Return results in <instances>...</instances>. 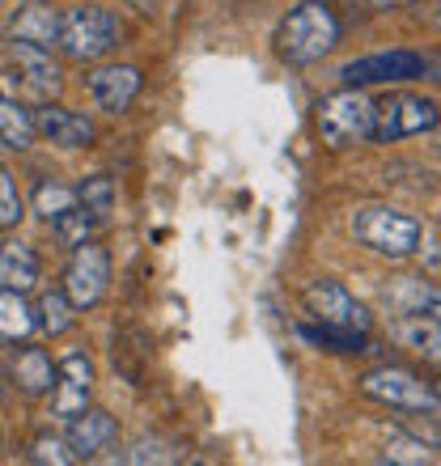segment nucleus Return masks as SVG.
I'll return each mask as SVG.
<instances>
[{
	"label": "nucleus",
	"mask_w": 441,
	"mask_h": 466,
	"mask_svg": "<svg viewBox=\"0 0 441 466\" xmlns=\"http://www.w3.org/2000/svg\"><path fill=\"white\" fill-rule=\"evenodd\" d=\"M340 35H344V22L327 0H302V5H293L281 17L272 43H276V56L284 64H319L323 56L335 51Z\"/></svg>",
	"instance_id": "1"
},
{
	"label": "nucleus",
	"mask_w": 441,
	"mask_h": 466,
	"mask_svg": "<svg viewBox=\"0 0 441 466\" xmlns=\"http://www.w3.org/2000/svg\"><path fill=\"white\" fill-rule=\"evenodd\" d=\"M348 229L365 250H374L382 258H412L420 238H425L416 217H407V212L391 208V204H361L353 212Z\"/></svg>",
	"instance_id": "2"
},
{
	"label": "nucleus",
	"mask_w": 441,
	"mask_h": 466,
	"mask_svg": "<svg viewBox=\"0 0 441 466\" xmlns=\"http://www.w3.org/2000/svg\"><path fill=\"white\" fill-rule=\"evenodd\" d=\"M319 136L327 148H356L374 140V123H378V102L361 94L356 86L331 94L319 102Z\"/></svg>",
	"instance_id": "3"
},
{
	"label": "nucleus",
	"mask_w": 441,
	"mask_h": 466,
	"mask_svg": "<svg viewBox=\"0 0 441 466\" xmlns=\"http://www.w3.org/2000/svg\"><path fill=\"white\" fill-rule=\"evenodd\" d=\"M119 38H123V25L110 9H102V5H77V9L64 13L60 43L56 47L77 64H94L119 47Z\"/></svg>",
	"instance_id": "4"
},
{
	"label": "nucleus",
	"mask_w": 441,
	"mask_h": 466,
	"mask_svg": "<svg viewBox=\"0 0 441 466\" xmlns=\"http://www.w3.org/2000/svg\"><path fill=\"white\" fill-rule=\"evenodd\" d=\"M356 390L382 407H395V411H437L441 407L429 381H420L412 369H399V365H378L369 373H361Z\"/></svg>",
	"instance_id": "5"
},
{
	"label": "nucleus",
	"mask_w": 441,
	"mask_h": 466,
	"mask_svg": "<svg viewBox=\"0 0 441 466\" xmlns=\"http://www.w3.org/2000/svg\"><path fill=\"white\" fill-rule=\"evenodd\" d=\"M441 123V106L420 94H391L378 102V123H374V140L378 145H395L407 136H425Z\"/></svg>",
	"instance_id": "6"
},
{
	"label": "nucleus",
	"mask_w": 441,
	"mask_h": 466,
	"mask_svg": "<svg viewBox=\"0 0 441 466\" xmlns=\"http://www.w3.org/2000/svg\"><path fill=\"white\" fill-rule=\"evenodd\" d=\"M110 289V255L102 246H77L68 268H64V293L73 297L77 309H94Z\"/></svg>",
	"instance_id": "7"
},
{
	"label": "nucleus",
	"mask_w": 441,
	"mask_h": 466,
	"mask_svg": "<svg viewBox=\"0 0 441 466\" xmlns=\"http://www.w3.org/2000/svg\"><path fill=\"white\" fill-rule=\"evenodd\" d=\"M425 56L416 51H378V56H361V60H348L340 68L344 86H395V81H412V76H425Z\"/></svg>",
	"instance_id": "8"
},
{
	"label": "nucleus",
	"mask_w": 441,
	"mask_h": 466,
	"mask_svg": "<svg viewBox=\"0 0 441 466\" xmlns=\"http://www.w3.org/2000/svg\"><path fill=\"white\" fill-rule=\"evenodd\" d=\"M306 314L314 322H331V327H356V331H369V309L356 301L348 289H344L340 280H331V276H323V280H314L306 289Z\"/></svg>",
	"instance_id": "9"
},
{
	"label": "nucleus",
	"mask_w": 441,
	"mask_h": 466,
	"mask_svg": "<svg viewBox=\"0 0 441 466\" xmlns=\"http://www.w3.org/2000/svg\"><path fill=\"white\" fill-rule=\"evenodd\" d=\"M89 390H94V360L86 352H68L56 365V386H51V416L73 420L89 407Z\"/></svg>",
	"instance_id": "10"
},
{
	"label": "nucleus",
	"mask_w": 441,
	"mask_h": 466,
	"mask_svg": "<svg viewBox=\"0 0 441 466\" xmlns=\"http://www.w3.org/2000/svg\"><path fill=\"white\" fill-rule=\"evenodd\" d=\"M86 86H89V94H94V102H98V111L123 115V111H132V102L140 98L145 76H140L136 64H102V68L89 73Z\"/></svg>",
	"instance_id": "11"
},
{
	"label": "nucleus",
	"mask_w": 441,
	"mask_h": 466,
	"mask_svg": "<svg viewBox=\"0 0 441 466\" xmlns=\"http://www.w3.org/2000/svg\"><path fill=\"white\" fill-rule=\"evenodd\" d=\"M9 64L17 68V76L26 81V89H30L35 98H56V94H60L64 68H60V60H56L47 47H35V43H13Z\"/></svg>",
	"instance_id": "12"
},
{
	"label": "nucleus",
	"mask_w": 441,
	"mask_h": 466,
	"mask_svg": "<svg viewBox=\"0 0 441 466\" xmlns=\"http://www.w3.org/2000/svg\"><path fill=\"white\" fill-rule=\"evenodd\" d=\"M35 127H38V136H47L51 145H60V148H89L98 140V127H94L89 115H77L68 106H51V102L43 111H35Z\"/></svg>",
	"instance_id": "13"
},
{
	"label": "nucleus",
	"mask_w": 441,
	"mask_h": 466,
	"mask_svg": "<svg viewBox=\"0 0 441 466\" xmlns=\"http://www.w3.org/2000/svg\"><path fill=\"white\" fill-rule=\"evenodd\" d=\"M119 441V424L107 416V411H81V416L68 420V445H73L77 462H89V458H102L110 445Z\"/></svg>",
	"instance_id": "14"
},
{
	"label": "nucleus",
	"mask_w": 441,
	"mask_h": 466,
	"mask_svg": "<svg viewBox=\"0 0 441 466\" xmlns=\"http://www.w3.org/2000/svg\"><path fill=\"white\" fill-rule=\"evenodd\" d=\"M382 301L395 314H429V319H441V284L425 280V276H395L382 289Z\"/></svg>",
	"instance_id": "15"
},
{
	"label": "nucleus",
	"mask_w": 441,
	"mask_h": 466,
	"mask_svg": "<svg viewBox=\"0 0 441 466\" xmlns=\"http://www.w3.org/2000/svg\"><path fill=\"white\" fill-rule=\"evenodd\" d=\"M43 276V263H38V250L22 238H5L0 242V289H17V293H30Z\"/></svg>",
	"instance_id": "16"
},
{
	"label": "nucleus",
	"mask_w": 441,
	"mask_h": 466,
	"mask_svg": "<svg viewBox=\"0 0 441 466\" xmlns=\"http://www.w3.org/2000/svg\"><path fill=\"white\" fill-rule=\"evenodd\" d=\"M391 339L407 352L425 356L429 365H441V319L429 314H399L391 322Z\"/></svg>",
	"instance_id": "17"
},
{
	"label": "nucleus",
	"mask_w": 441,
	"mask_h": 466,
	"mask_svg": "<svg viewBox=\"0 0 441 466\" xmlns=\"http://www.w3.org/2000/svg\"><path fill=\"white\" fill-rule=\"evenodd\" d=\"M60 25H64V13L47 9L43 0H35L30 9H17L9 22V35L13 43H35V47H56L60 43Z\"/></svg>",
	"instance_id": "18"
},
{
	"label": "nucleus",
	"mask_w": 441,
	"mask_h": 466,
	"mask_svg": "<svg viewBox=\"0 0 441 466\" xmlns=\"http://www.w3.org/2000/svg\"><path fill=\"white\" fill-rule=\"evenodd\" d=\"M9 381L22 394L38 399V394H51V386H56V365H51V356L43 348H22L9 365Z\"/></svg>",
	"instance_id": "19"
},
{
	"label": "nucleus",
	"mask_w": 441,
	"mask_h": 466,
	"mask_svg": "<svg viewBox=\"0 0 441 466\" xmlns=\"http://www.w3.org/2000/svg\"><path fill=\"white\" fill-rule=\"evenodd\" d=\"M38 331V309L26 301V293L17 289H0V339H30Z\"/></svg>",
	"instance_id": "20"
},
{
	"label": "nucleus",
	"mask_w": 441,
	"mask_h": 466,
	"mask_svg": "<svg viewBox=\"0 0 441 466\" xmlns=\"http://www.w3.org/2000/svg\"><path fill=\"white\" fill-rule=\"evenodd\" d=\"M35 115L26 111L17 98H9V94H0V140L9 148H17V153H26V148L35 145Z\"/></svg>",
	"instance_id": "21"
},
{
	"label": "nucleus",
	"mask_w": 441,
	"mask_h": 466,
	"mask_svg": "<svg viewBox=\"0 0 441 466\" xmlns=\"http://www.w3.org/2000/svg\"><path fill=\"white\" fill-rule=\"evenodd\" d=\"M297 335L306 344L323 348V352H365V331L356 327H331V322H310V327H297Z\"/></svg>",
	"instance_id": "22"
},
{
	"label": "nucleus",
	"mask_w": 441,
	"mask_h": 466,
	"mask_svg": "<svg viewBox=\"0 0 441 466\" xmlns=\"http://www.w3.org/2000/svg\"><path fill=\"white\" fill-rule=\"evenodd\" d=\"M51 229H56V238H60V246H68V250H77V246L94 242V233L102 229V221L94 217V212L77 199L73 208H64L56 221H51Z\"/></svg>",
	"instance_id": "23"
},
{
	"label": "nucleus",
	"mask_w": 441,
	"mask_h": 466,
	"mask_svg": "<svg viewBox=\"0 0 441 466\" xmlns=\"http://www.w3.org/2000/svg\"><path fill=\"white\" fill-rule=\"evenodd\" d=\"M77 314L81 309L73 306V297L64 293V289H47L43 301H38V327L47 335H68L77 327Z\"/></svg>",
	"instance_id": "24"
},
{
	"label": "nucleus",
	"mask_w": 441,
	"mask_h": 466,
	"mask_svg": "<svg viewBox=\"0 0 441 466\" xmlns=\"http://www.w3.org/2000/svg\"><path fill=\"white\" fill-rule=\"evenodd\" d=\"M386 462H399V466H425V462H433V445L425 441V437H416L412 429H399V432H391V441H386Z\"/></svg>",
	"instance_id": "25"
},
{
	"label": "nucleus",
	"mask_w": 441,
	"mask_h": 466,
	"mask_svg": "<svg viewBox=\"0 0 441 466\" xmlns=\"http://www.w3.org/2000/svg\"><path fill=\"white\" fill-rule=\"evenodd\" d=\"M119 462H132V466H149V462L170 466V462H179V445L166 441V437H140V441H132L128 450H123Z\"/></svg>",
	"instance_id": "26"
},
{
	"label": "nucleus",
	"mask_w": 441,
	"mask_h": 466,
	"mask_svg": "<svg viewBox=\"0 0 441 466\" xmlns=\"http://www.w3.org/2000/svg\"><path fill=\"white\" fill-rule=\"evenodd\" d=\"M77 199H81V204H86V208L107 225L110 212H115V183H110L107 174H89L86 183L77 187Z\"/></svg>",
	"instance_id": "27"
},
{
	"label": "nucleus",
	"mask_w": 441,
	"mask_h": 466,
	"mask_svg": "<svg viewBox=\"0 0 441 466\" xmlns=\"http://www.w3.org/2000/svg\"><path fill=\"white\" fill-rule=\"evenodd\" d=\"M77 204V187H60V183H38L35 187V212L43 221H56L64 208H73Z\"/></svg>",
	"instance_id": "28"
},
{
	"label": "nucleus",
	"mask_w": 441,
	"mask_h": 466,
	"mask_svg": "<svg viewBox=\"0 0 441 466\" xmlns=\"http://www.w3.org/2000/svg\"><path fill=\"white\" fill-rule=\"evenodd\" d=\"M22 217H26V199L17 191V178H13V170H0V233L17 229Z\"/></svg>",
	"instance_id": "29"
},
{
	"label": "nucleus",
	"mask_w": 441,
	"mask_h": 466,
	"mask_svg": "<svg viewBox=\"0 0 441 466\" xmlns=\"http://www.w3.org/2000/svg\"><path fill=\"white\" fill-rule=\"evenodd\" d=\"M30 462H38V466H73L77 454H73V445L60 441V437H38V441L30 445Z\"/></svg>",
	"instance_id": "30"
},
{
	"label": "nucleus",
	"mask_w": 441,
	"mask_h": 466,
	"mask_svg": "<svg viewBox=\"0 0 441 466\" xmlns=\"http://www.w3.org/2000/svg\"><path fill=\"white\" fill-rule=\"evenodd\" d=\"M416 255H420V263H425V271L441 280V238H420Z\"/></svg>",
	"instance_id": "31"
},
{
	"label": "nucleus",
	"mask_w": 441,
	"mask_h": 466,
	"mask_svg": "<svg viewBox=\"0 0 441 466\" xmlns=\"http://www.w3.org/2000/svg\"><path fill=\"white\" fill-rule=\"evenodd\" d=\"M128 5H132V9H140V13H153L161 0H128Z\"/></svg>",
	"instance_id": "32"
},
{
	"label": "nucleus",
	"mask_w": 441,
	"mask_h": 466,
	"mask_svg": "<svg viewBox=\"0 0 441 466\" xmlns=\"http://www.w3.org/2000/svg\"><path fill=\"white\" fill-rule=\"evenodd\" d=\"M365 5H378V9H395V5H412V0H365Z\"/></svg>",
	"instance_id": "33"
},
{
	"label": "nucleus",
	"mask_w": 441,
	"mask_h": 466,
	"mask_svg": "<svg viewBox=\"0 0 441 466\" xmlns=\"http://www.w3.org/2000/svg\"><path fill=\"white\" fill-rule=\"evenodd\" d=\"M433 394H437V403H441V381H437V386H433ZM441 420V416H437Z\"/></svg>",
	"instance_id": "34"
}]
</instances>
